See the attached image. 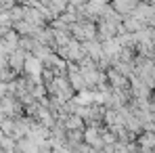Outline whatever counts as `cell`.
Segmentation results:
<instances>
[{"label":"cell","instance_id":"obj_1","mask_svg":"<svg viewBox=\"0 0 155 153\" xmlns=\"http://www.w3.org/2000/svg\"><path fill=\"white\" fill-rule=\"evenodd\" d=\"M25 69H29L31 74H38V72H40V65H38L36 59H27L25 61Z\"/></svg>","mask_w":155,"mask_h":153}]
</instances>
